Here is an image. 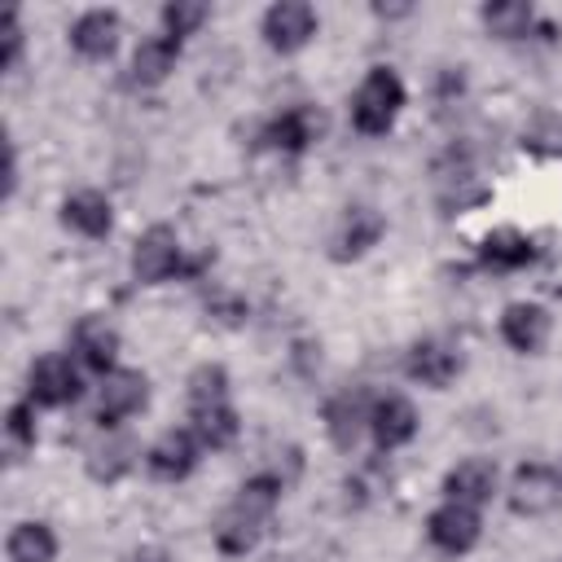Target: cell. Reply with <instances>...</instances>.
I'll return each instance as SVG.
<instances>
[{"instance_id": "cell-1", "label": "cell", "mask_w": 562, "mask_h": 562, "mask_svg": "<svg viewBox=\"0 0 562 562\" xmlns=\"http://www.w3.org/2000/svg\"><path fill=\"white\" fill-rule=\"evenodd\" d=\"M281 492H285V479H281V474H272L268 465L255 470V474L237 487V496L220 509V518L211 522V540H215V549H220L224 558H246V553L263 540V531H268V522H272V509H277Z\"/></svg>"}, {"instance_id": "cell-2", "label": "cell", "mask_w": 562, "mask_h": 562, "mask_svg": "<svg viewBox=\"0 0 562 562\" xmlns=\"http://www.w3.org/2000/svg\"><path fill=\"white\" fill-rule=\"evenodd\" d=\"M404 101H408L404 79L391 66H369L364 79L351 92V127L360 136H386L395 127Z\"/></svg>"}, {"instance_id": "cell-3", "label": "cell", "mask_w": 562, "mask_h": 562, "mask_svg": "<svg viewBox=\"0 0 562 562\" xmlns=\"http://www.w3.org/2000/svg\"><path fill=\"white\" fill-rule=\"evenodd\" d=\"M83 395V364L75 356L48 351L26 369V400L40 408H66Z\"/></svg>"}, {"instance_id": "cell-4", "label": "cell", "mask_w": 562, "mask_h": 562, "mask_svg": "<svg viewBox=\"0 0 562 562\" xmlns=\"http://www.w3.org/2000/svg\"><path fill=\"white\" fill-rule=\"evenodd\" d=\"M184 246H180V237H176V228H167V224H149L140 237H136V246H132V277L140 281V285H162V281H171V277H184Z\"/></svg>"}, {"instance_id": "cell-5", "label": "cell", "mask_w": 562, "mask_h": 562, "mask_svg": "<svg viewBox=\"0 0 562 562\" xmlns=\"http://www.w3.org/2000/svg\"><path fill=\"white\" fill-rule=\"evenodd\" d=\"M373 400L378 395H369L364 386H347V391H334L325 400V413L321 417H325V435H329L334 448L351 452L360 443V435L369 430V417H373Z\"/></svg>"}, {"instance_id": "cell-6", "label": "cell", "mask_w": 562, "mask_h": 562, "mask_svg": "<svg viewBox=\"0 0 562 562\" xmlns=\"http://www.w3.org/2000/svg\"><path fill=\"white\" fill-rule=\"evenodd\" d=\"M382 233H386L382 211L369 202H351V206H342V215L329 233V255L334 259H360L382 241Z\"/></svg>"}, {"instance_id": "cell-7", "label": "cell", "mask_w": 562, "mask_h": 562, "mask_svg": "<svg viewBox=\"0 0 562 562\" xmlns=\"http://www.w3.org/2000/svg\"><path fill=\"white\" fill-rule=\"evenodd\" d=\"M259 31L272 53H299L316 35V9L307 0H277V4H268Z\"/></svg>"}, {"instance_id": "cell-8", "label": "cell", "mask_w": 562, "mask_h": 562, "mask_svg": "<svg viewBox=\"0 0 562 562\" xmlns=\"http://www.w3.org/2000/svg\"><path fill=\"white\" fill-rule=\"evenodd\" d=\"M145 404H149V382L140 369H114L97 386V422L101 426H119V422L136 417Z\"/></svg>"}, {"instance_id": "cell-9", "label": "cell", "mask_w": 562, "mask_h": 562, "mask_svg": "<svg viewBox=\"0 0 562 562\" xmlns=\"http://www.w3.org/2000/svg\"><path fill=\"white\" fill-rule=\"evenodd\" d=\"M479 536H483V522H479V509H470V505L443 501V505L426 518V540H430L439 553H448V558L470 553V549L479 544Z\"/></svg>"}, {"instance_id": "cell-10", "label": "cell", "mask_w": 562, "mask_h": 562, "mask_svg": "<svg viewBox=\"0 0 562 562\" xmlns=\"http://www.w3.org/2000/svg\"><path fill=\"white\" fill-rule=\"evenodd\" d=\"M509 509L522 518H540L562 501V474L549 465H518L509 479Z\"/></svg>"}, {"instance_id": "cell-11", "label": "cell", "mask_w": 562, "mask_h": 562, "mask_svg": "<svg viewBox=\"0 0 562 562\" xmlns=\"http://www.w3.org/2000/svg\"><path fill=\"white\" fill-rule=\"evenodd\" d=\"M198 461H202V443H198L193 430H162V435L149 443V452H145L149 474L162 479V483L189 479V474L198 470Z\"/></svg>"}, {"instance_id": "cell-12", "label": "cell", "mask_w": 562, "mask_h": 562, "mask_svg": "<svg viewBox=\"0 0 562 562\" xmlns=\"http://www.w3.org/2000/svg\"><path fill=\"white\" fill-rule=\"evenodd\" d=\"M321 132H325L321 110L299 101V105H285L281 114L268 119L263 140H268L272 149H281V154H303V149H312V145L321 140Z\"/></svg>"}, {"instance_id": "cell-13", "label": "cell", "mask_w": 562, "mask_h": 562, "mask_svg": "<svg viewBox=\"0 0 562 562\" xmlns=\"http://www.w3.org/2000/svg\"><path fill=\"white\" fill-rule=\"evenodd\" d=\"M404 373L430 391H443L457 373H461V351L443 338H417L404 356Z\"/></svg>"}, {"instance_id": "cell-14", "label": "cell", "mask_w": 562, "mask_h": 562, "mask_svg": "<svg viewBox=\"0 0 562 562\" xmlns=\"http://www.w3.org/2000/svg\"><path fill=\"white\" fill-rule=\"evenodd\" d=\"M70 356L92 369V373H114V360H119V329L105 321V316H83L70 334Z\"/></svg>"}, {"instance_id": "cell-15", "label": "cell", "mask_w": 562, "mask_h": 562, "mask_svg": "<svg viewBox=\"0 0 562 562\" xmlns=\"http://www.w3.org/2000/svg\"><path fill=\"white\" fill-rule=\"evenodd\" d=\"M369 435H373V443L382 452H395V448L413 443V435H417V408H413V400H404V395H378L373 400V417H369Z\"/></svg>"}, {"instance_id": "cell-16", "label": "cell", "mask_w": 562, "mask_h": 562, "mask_svg": "<svg viewBox=\"0 0 562 562\" xmlns=\"http://www.w3.org/2000/svg\"><path fill=\"white\" fill-rule=\"evenodd\" d=\"M496 496V465L487 457H461L448 474H443V501H457V505H487Z\"/></svg>"}, {"instance_id": "cell-17", "label": "cell", "mask_w": 562, "mask_h": 562, "mask_svg": "<svg viewBox=\"0 0 562 562\" xmlns=\"http://www.w3.org/2000/svg\"><path fill=\"white\" fill-rule=\"evenodd\" d=\"M119 35H123V22L114 9H88L70 22V48L88 61H105L119 48Z\"/></svg>"}, {"instance_id": "cell-18", "label": "cell", "mask_w": 562, "mask_h": 562, "mask_svg": "<svg viewBox=\"0 0 562 562\" xmlns=\"http://www.w3.org/2000/svg\"><path fill=\"white\" fill-rule=\"evenodd\" d=\"M549 312L540 307V303H527V299H518V303H509L505 312H501V338H505V347H514L518 356H536L544 342H549Z\"/></svg>"}, {"instance_id": "cell-19", "label": "cell", "mask_w": 562, "mask_h": 562, "mask_svg": "<svg viewBox=\"0 0 562 562\" xmlns=\"http://www.w3.org/2000/svg\"><path fill=\"white\" fill-rule=\"evenodd\" d=\"M61 224H66L70 233L97 241V237H110V228H114V206H110L105 193L79 189V193H70V198L61 202Z\"/></svg>"}, {"instance_id": "cell-20", "label": "cell", "mask_w": 562, "mask_h": 562, "mask_svg": "<svg viewBox=\"0 0 562 562\" xmlns=\"http://www.w3.org/2000/svg\"><path fill=\"white\" fill-rule=\"evenodd\" d=\"M479 259L492 272H518V268H527L536 259V241L522 228H492L479 241Z\"/></svg>"}, {"instance_id": "cell-21", "label": "cell", "mask_w": 562, "mask_h": 562, "mask_svg": "<svg viewBox=\"0 0 562 562\" xmlns=\"http://www.w3.org/2000/svg\"><path fill=\"white\" fill-rule=\"evenodd\" d=\"M176 61H180V40H171V35H149V40L136 44L127 70H132V83L158 88V83L176 70Z\"/></svg>"}, {"instance_id": "cell-22", "label": "cell", "mask_w": 562, "mask_h": 562, "mask_svg": "<svg viewBox=\"0 0 562 562\" xmlns=\"http://www.w3.org/2000/svg\"><path fill=\"white\" fill-rule=\"evenodd\" d=\"M4 553H9V562H53V558H57V536H53L48 522L26 518V522H18V527L9 531Z\"/></svg>"}, {"instance_id": "cell-23", "label": "cell", "mask_w": 562, "mask_h": 562, "mask_svg": "<svg viewBox=\"0 0 562 562\" xmlns=\"http://www.w3.org/2000/svg\"><path fill=\"white\" fill-rule=\"evenodd\" d=\"M189 430L198 435V443H202V448L220 452V448L237 443V435H241V422H237V408H233V404H215V408L189 413Z\"/></svg>"}, {"instance_id": "cell-24", "label": "cell", "mask_w": 562, "mask_h": 562, "mask_svg": "<svg viewBox=\"0 0 562 562\" xmlns=\"http://www.w3.org/2000/svg\"><path fill=\"white\" fill-rule=\"evenodd\" d=\"M184 400H189V413H202V408H215V404H228V369L224 364H198L184 382Z\"/></svg>"}, {"instance_id": "cell-25", "label": "cell", "mask_w": 562, "mask_h": 562, "mask_svg": "<svg viewBox=\"0 0 562 562\" xmlns=\"http://www.w3.org/2000/svg\"><path fill=\"white\" fill-rule=\"evenodd\" d=\"M35 439H40V426H35V404H31V400L9 404V413H4V457H9V465L26 461V452L35 448Z\"/></svg>"}, {"instance_id": "cell-26", "label": "cell", "mask_w": 562, "mask_h": 562, "mask_svg": "<svg viewBox=\"0 0 562 562\" xmlns=\"http://www.w3.org/2000/svg\"><path fill=\"white\" fill-rule=\"evenodd\" d=\"M531 22H536V13L522 0H492V4H483V26L496 40H522L531 31Z\"/></svg>"}, {"instance_id": "cell-27", "label": "cell", "mask_w": 562, "mask_h": 562, "mask_svg": "<svg viewBox=\"0 0 562 562\" xmlns=\"http://www.w3.org/2000/svg\"><path fill=\"white\" fill-rule=\"evenodd\" d=\"M136 448L127 443V439H101V443H92L88 448V474L97 479V483H119L127 470H132V457Z\"/></svg>"}, {"instance_id": "cell-28", "label": "cell", "mask_w": 562, "mask_h": 562, "mask_svg": "<svg viewBox=\"0 0 562 562\" xmlns=\"http://www.w3.org/2000/svg\"><path fill=\"white\" fill-rule=\"evenodd\" d=\"M522 149H531L540 158H558L562 154V114H536L522 127Z\"/></svg>"}, {"instance_id": "cell-29", "label": "cell", "mask_w": 562, "mask_h": 562, "mask_svg": "<svg viewBox=\"0 0 562 562\" xmlns=\"http://www.w3.org/2000/svg\"><path fill=\"white\" fill-rule=\"evenodd\" d=\"M202 22H206V4H198V0H171L162 9V35H171V40L193 35Z\"/></svg>"}, {"instance_id": "cell-30", "label": "cell", "mask_w": 562, "mask_h": 562, "mask_svg": "<svg viewBox=\"0 0 562 562\" xmlns=\"http://www.w3.org/2000/svg\"><path fill=\"white\" fill-rule=\"evenodd\" d=\"M0 40H4V53H0V66L13 70L18 57H22V22H18V9H4L0 18Z\"/></svg>"}, {"instance_id": "cell-31", "label": "cell", "mask_w": 562, "mask_h": 562, "mask_svg": "<svg viewBox=\"0 0 562 562\" xmlns=\"http://www.w3.org/2000/svg\"><path fill=\"white\" fill-rule=\"evenodd\" d=\"M127 562H171V553L162 544H140V549L127 553Z\"/></svg>"}, {"instance_id": "cell-32", "label": "cell", "mask_w": 562, "mask_h": 562, "mask_svg": "<svg viewBox=\"0 0 562 562\" xmlns=\"http://www.w3.org/2000/svg\"><path fill=\"white\" fill-rule=\"evenodd\" d=\"M558 474H562V465H558Z\"/></svg>"}]
</instances>
